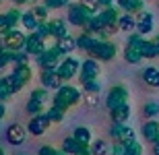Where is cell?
I'll return each instance as SVG.
<instances>
[{
    "label": "cell",
    "mask_w": 159,
    "mask_h": 155,
    "mask_svg": "<svg viewBox=\"0 0 159 155\" xmlns=\"http://www.w3.org/2000/svg\"><path fill=\"white\" fill-rule=\"evenodd\" d=\"M106 151H107V145L103 143V141H97V143L93 145L91 153H93V155H106Z\"/></svg>",
    "instance_id": "38"
},
{
    "label": "cell",
    "mask_w": 159,
    "mask_h": 155,
    "mask_svg": "<svg viewBox=\"0 0 159 155\" xmlns=\"http://www.w3.org/2000/svg\"><path fill=\"white\" fill-rule=\"evenodd\" d=\"M21 21H23V25H25L29 31H35L37 27H39V19L35 17V12H25Z\"/></svg>",
    "instance_id": "25"
},
{
    "label": "cell",
    "mask_w": 159,
    "mask_h": 155,
    "mask_svg": "<svg viewBox=\"0 0 159 155\" xmlns=\"http://www.w3.org/2000/svg\"><path fill=\"white\" fill-rule=\"evenodd\" d=\"M79 97H81V93H79L75 87H70V85H66V87H58L56 95H54V106L66 110V107L75 106V103L79 102Z\"/></svg>",
    "instance_id": "1"
},
{
    "label": "cell",
    "mask_w": 159,
    "mask_h": 155,
    "mask_svg": "<svg viewBox=\"0 0 159 155\" xmlns=\"http://www.w3.org/2000/svg\"><path fill=\"white\" fill-rule=\"evenodd\" d=\"M89 54H91L93 58H99V60H112L114 54H116V46L110 43V42H99Z\"/></svg>",
    "instance_id": "5"
},
{
    "label": "cell",
    "mask_w": 159,
    "mask_h": 155,
    "mask_svg": "<svg viewBox=\"0 0 159 155\" xmlns=\"http://www.w3.org/2000/svg\"><path fill=\"white\" fill-rule=\"evenodd\" d=\"M56 71H58V75L62 77V81H64V79L68 81V79H72L75 75H77V71H79V62H77L75 58H66L64 62H62V64L56 68Z\"/></svg>",
    "instance_id": "10"
},
{
    "label": "cell",
    "mask_w": 159,
    "mask_h": 155,
    "mask_svg": "<svg viewBox=\"0 0 159 155\" xmlns=\"http://www.w3.org/2000/svg\"><path fill=\"white\" fill-rule=\"evenodd\" d=\"M6 79V83H8V89H11V93H17V91H21V87H23V83L21 81H17L15 79V75H8Z\"/></svg>",
    "instance_id": "30"
},
{
    "label": "cell",
    "mask_w": 159,
    "mask_h": 155,
    "mask_svg": "<svg viewBox=\"0 0 159 155\" xmlns=\"http://www.w3.org/2000/svg\"><path fill=\"white\" fill-rule=\"evenodd\" d=\"M60 56H62V52L54 46V48H50V50H43V52L37 56V62H39L41 68H56V62H58Z\"/></svg>",
    "instance_id": "4"
},
{
    "label": "cell",
    "mask_w": 159,
    "mask_h": 155,
    "mask_svg": "<svg viewBox=\"0 0 159 155\" xmlns=\"http://www.w3.org/2000/svg\"><path fill=\"white\" fill-rule=\"evenodd\" d=\"M99 75V66L95 60H85L81 66V83H87V81H93Z\"/></svg>",
    "instance_id": "9"
},
{
    "label": "cell",
    "mask_w": 159,
    "mask_h": 155,
    "mask_svg": "<svg viewBox=\"0 0 159 155\" xmlns=\"http://www.w3.org/2000/svg\"><path fill=\"white\" fill-rule=\"evenodd\" d=\"M120 141H122L124 145L134 143V130H132V128H128V126H124V128H122V134H120Z\"/></svg>",
    "instance_id": "29"
},
{
    "label": "cell",
    "mask_w": 159,
    "mask_h": 155,
    "mask_svg": "<svg viewBox=\"0 0 159 155\" xmlns=\"http://www.w3.org/2000/svg\"><path fill=\"white\" fill-rule=\"evenodd\" d=\"M25 39H27V35H23V33L17 31V29H11L8 33H4V46L8 50H21V48H25Z\"/></svg>",
    "instance_id": "7"
},
{
    "label": "cell",
    "mask_w": 159,
    "mask_h": 155,
    "mask_svg": "<svg viewBox=\"0 0 159 155\" xmlns=\"http://www.w3.org/2000/svg\"><path fill=\"white\" fill-rule=\"evenodd\" d=\"M48 124H50V118H48L46 114H35L33 120L29 122V132L31 134H43Z\"/></svg>",
    "instance_id": "12"
},
{
    "label": "cell",
    "mask_w": 159,
    "mask_h": 155,
    "mask_svg": "<svg viewBox=\"0 0 159 155\" xmlns=\"http://www.w3.org/2000/svg\"><path fill=\"white\" fill-rule=\"evenodd\" d=\"M56 155H66V151H56Z\"/></svg>",
    "instance_id": "52"
},
{
    "label": "cell",
    "mask_w": 159,
    "mask_h": 155,
    "mask_svg": "<svg viewBox=\"0 0 159 155\" xmlns=\"http://www.w3.org/2000/svg\"><path fill=\"white\" fill-rule=\"evenodd\" d=\"M143 137L151 141V143H157L159 141V124L157 122H147L143 126Z\"/></svg>",
    "instance_id": "16"
},
{
    "label": "cell",
    "mask_w": 159,
    "mask_h": 155,
    "mask_svg": "<svg viewBox=\"0 0 159 155\" xmlns=\"http://www.w3.org/2000/svg\"><path fill=\"white\" fill-rule=\"evenodd\" d=\"M6 139L11 145H21L25 141V128L19 124H11L8 130H6Z\"/></svg>",
    "instance_id": "14"
},
{
    "label": "cell",
    "mask_w": 159,
    "mask_h": 155,
    "mask_svg": "<svg viewBox=\"0 0 159 155\" xmlns=\"http://www.w3.org/2000/svg\"><path fill=\"white\" fill-rule=\"evenodd\" d=\"M83 87H85L87 91H93V93H95V91H99V89H101V87H99V83H97L95 79H93V81H87V83H83Z\"/></svg>",
    "instance_id": "44"
},
{
    "label": "cell",
    "mask_w": 159,
    "mask_h": 155,
    "mask_svg": "<svg viewBox=\"0 0 159 155\" xmlns=\"http://www.w3.org/2000/svg\"><path fill=\"white\" fill-rule=\"evenodd\" d=\"M143 153V149H141V145L136 143H128L126 145V151H124V155H141Z\"/></svg>",
    "instance_id": "35"
},
{
    "label": "cell",
    "mask_w": 159,
    "mask_h": 155,
    "mask_svg": "<svg viewBox=\"0 0 159 155\" xmlns=\"http://www.w3.org/2000/svg\"><path fill=\"white\" fill-rule=\"evenodd\" d=\"M4 114H6V107H4V103L0 102V118H2V116H4Z\"/></svg>",
    "instance_id": "49"
},
{
    "label": "cell",
    "mask_w": 159,
    "mask_h": 155,
    "mask_svg": "<svg viewBox=\"0 0 159 155\" xmlns=\"http://www.w3.org/2000/svg\"><path fill=\"white\" fill-rule=\"evenodd\" d=\"M48 25H50V33H52L54 37H64V35H68L66 33V25H64V21L62 19H52V21H48Z\"/></svg>",
    "instance_id": "17"
},
{
    "label": "cell",
    "mask_w": 159,
    "mask_h": 155,
    "mask_svg": "<svg viewBox=\"0 0 159 155\" xmlns=\"http://www.w3.org/2000/svg\"><path fill=\"white\" fill-rule=\"evenodd\" d=\"M0 155H4V151H2V149H0Z\"/></svg>",
    "instance_id": "53"
},
{
    "label": "cell",
    "mask_w": 159,
    "mask_h": 155,
    "mask_svg": "<svg viewBox=\"0 0 159 155\" xmlns=\"http://www.w3.org/2000/svg\"><path fill=\"white\" fill-rule=\"evenodd\" d=\"M128 46L136 48L139 52L143 54V48H145V39H143L141 35H130V37H128Z\"/></svg>",
    "instance_id": "31"
},
{
    "label": "cell",
    "mask_w": 159,
    "mask_h": 155,
    "mask_svg": "<svg viewBox=\"0 0 159 155\" xmlns=\"http://www.w3.org/2000/svg\"><path fill=\"white\" fill-rule=\"evenodd\" d=\"M31 97H33V99H37V102H41V103H46L48 93L43 89H37V91H33V93H31Z\"/></svg>",
    "instance_id": "40"
},
{
    "label": "cell",
    "mask_w": 159,
    "mask_h": 155,
    "mask_svg": "<svg viewBox=\"0 0 159 155\" xmlns=\"http://www.w3.org/2000/svg\"><path fill=\"white\" fill-rule=\"evenodd\" d=\"M11 62H17V64H25V62H27V54L17 52V50H11Z\"/></svg>",
    "instance_id": "34"
},
{
    "label": "cell",
    "mask_w": 159,
    "mask_h": 155,
    "mask_svg": "<svg viewBox=\"0 0 159 155\" xmlns=\"http://www.w3.org/2000/svg\"><path fill=\"white\" fill-rule=\"evenodd\" d=\"M75 139L83 145H89V141H91V130L85 128V126H79L77 130H75Z\"/></svg>",
    "instance_id": "26"
},
{
    "label": "cell",
    "mask_w": 159,
    "mask_h": 155,
    "mask_svg": "<svg viewBox=\"0 0 159 155\" xmlns=\"http://www.w3.org/2000/svg\"><path fill=\"white\" fill-rule=\"evenodd\" d=\"M8 95H11L8 83H6V79H0V102H4V99H6Z\"/></svg>",
    "instance_id": "36"
},
{
    "label": "cell",
    "mask_w": 159,
    "mask_h": 155,
    "mask_svg": "<svg viewBox=\"0 0 159 155\" xmlns=\"http://www.w3.org/2000/svg\"><path fill=\"white\" fill-rule=\"evenodd\" d=\"M6 15H8V19H11L12 27H15V25H17L19 21H21V19H23V15H21V12H19L17 8H12V11H8V12H6Z\"/></svg>",
    "instance_id": "39"
},
{
    "label": "cell",
    "mask_w": 159,
    "mask_h": 155,
    "mask_svg": "<svg viewBox=\"0 0 159 155\" xmlns=\"http://www.w3.org/2000/svg\"><path fill=\"white\" fill-rule=\"evenodd\" d=\"M25 50H27V54H35V56H39V54L46 50L43 48V39L37 35L35 31H33L31 35H27V39H25Z\"/></svg>",
    "instance_id": "11"
},
{
    "label": "cell",
    "mask_w": 159,
    "mask_h": 155,
    "mask_svg": "<svg viewBox=\"0 0 159 155\" xmlns=\"http://www.w3.org/2000/svg\"><path fill=\"white\" fill-rule=\"evenodd\" d=\"M91 15H93V11L87 4H70V8H68V21L77 27H85Z\"/></svg>",
    "instance_id": "2"
},
{
    "label": "cell",
    "mask_w": 159,
    "mask_h": 155,
    "mask_svg": "<svg viewBox=\"0 0 159 155\" xmlns=\"http://www.w3.org/2000/svg\"><path fill=\"white\" fill-rule=\"evenodd\" d=\"M143 79H145V83H149L151 87H159V68L155 66H149L143 71Z\"/></svg>",
    "instance_id": "19"
},
{
    "label": "cell",
    "mask_w": 159,
    "mask_h": 155,
    "mask_svg": "<svg viewBox=\"0 0 159 155\" xmlns=\"http://www.w3.org/2000/svg\"><path fill=\"white\" fill-rule=\"evenodd\" d=\"M11 62V50H0V68Z\"/></svg>",
    "instance_id": "41"
},
{
    "label": "cell",
    "mask_w": 159,
    "mask_h": 155,
    "mask_svg": "<svg viewBox=\"0 0 159 155\" xmlns=\"http://www.w3.org/2000/svg\"><path fill=\"white\" fill-rule=\"evenodd\" d=\"M41 106H43L41 102H37V99H33V97H31L29 103H27V112L35 116V114H39V112H41Z\"/></svg>",
    "instance_id": "33"
},
{
    "label": "cell",
    "mask_w": 159,
    "mask_h": 155,
    "mask_svg": "<svg viewBox=\"0 0 159 155\" xmlns=\"http://www.w3.org/2000/svg\"><path fill=\"white\" fill-rule=\"evenodd\" d=\"M110 112H112V120H114V122H124V120H128L130 107H128V103H124V106H120V107L110 110Z\"/></svg>",
    "instance_id": "21"
},
{
    "label": "cell",
    "mask_w": 159,
    "mask_h": 155,
    "mask_svg": "<svg viewBox=\"0 0 159 155\" xmlns=\"http://www.w3.org/2000/svg\"><path fill=\"white\" fill-rule=\"evenodd\" d=\"M153 155H159V141L153 145Z\"/></svg>",
    "instance_id": "50"
},
{
    "label": "cell",
    "mask_w": 159,
    "mask_h": 155,
    "mask_svg": "<svg viewBox=\"0 0 159 155\" xmlns=\"http://www.w3.org/2000/svg\"><path fill=\"white\" fill-rule=\"evenodd\" d=\"M75 46H77V42H75L72 37H68V35L60 37V39H58V43H56V48H58L62 54H68V52H72V50H75Z\"/></svg>",
    "instance_id": "22"
},
{
    "label": "cell",
    "mask_w": 159,
    "mask_h": 155,
    "mask_svg": "<svg viewBox=\"0 0 159 155\" xmlns=\"http://www.w3.org/2000/svg\"><path fill=\"white\" fill-rule=\"evenodd\" d=\"M118 27L122 31H132V27H136V19H132L130 15H124L118 19Z\"/></svg>",
    "instance_id": "27"
},
{
    "label": "cell",
    "mask_w": 159,
    "mask_h": 155,
    "mask_svg": "<svg viewBox=\"0 0 159 155\" xmlns=\"http://www.w3.org/2000/svg\"><path fill=\"white\" fill-rule=\"evenodd\" d=\"M62 151H66V153H72V155H91V149H89L87 145L79 143L75 137L64 139V143H62Z\"/></svg>",
    "instance_id": "6"
},
{
    "label": "cell",
    "mask_w": 159,
    "mask_h": 155,
    "mask_svg": "<svg viewBox=\"0 0 159 155\" xmlns=\"http://www.w3.org/2000/svg\"><path fill=\"white\" fill-rule=\"evenodd\" d=\"M11 29H12V23H11V19H8V15H0V33L4 35Z\"/></svg>",
    "instance_id": "32"
},
{
    "label": "cell",
    "mask_w": 159,
    "mask_h": 155,
    "mask_svg": "<svg viewBox=\"0 0 159 155\" xmlns=\"http://www.w3.org/2000/svg\"><path fill=\"white\" fill-rule=\"evenodd\" d=\"M159 56V35H155L151 42H145L143 48V58H155Z\"/></svg>",
    "instance_id": "18"
},
{
    "label": "cell",
    "mask_w": 159,
    "mask_h": 155,
    "mask_svg": "<svg viewBox=\"0 0 159 155\" xmlns=\"http://www.w3.org/2000/svg\"><path fill=\"white\" fill-rule=\"evenodd\" d=\"M68 4V0H46V6L48 8H60V6Z\"/></svg>",
    "instance_id": "42"
},
{
    "label": "cell",
    "mask_w": 159,
    "mask_h": 155,
    "mask_svg": "<svg viewBox=\"0 0 159 155\" xmlns=\"http://www.w3.org/2000/svg\"><path fill=\"white\" fill-rule=\"evenodd\" d=\"M41 83H43V87H48V89H58V87H62V77L58 75V71L56 68H43V72H41Z\"/></svg>",
    "instance_id": "8"
},
{
    "label": "cell",
    "mask_w": 159,
    "mask_h": 155,
    "mask_svg": "<svg viewBox=\"0 0 159 155\" xmlns=\"http://www.w3.org/2000/svg\"><path fill=\"white\" fill-rule=\"evenodd\" d=\"M124 58L128 60L130 64H139V62L143 60V54L136 48H132V46H126V50H124Z\"/></svg>",
    "instance_id": "24"
},
{
    "label": "cell",
    "mask_w": 159,
    "mask_h": 155,
    "mask_svg": "<svg viewBox=\"0 0 159 155\" xmlns=\"http://www.w3.org/2000/svg\"><path fill=\"white\" fill-rule=\"evenodd\" d=\"M46 15H48V6H37V8H35V17L37 19L46 21Z\"/></svg>",
    "instance_id": "46"
},
{
    "label": "cell",
    "mask_w": 159,
    "mask_h": 155,
    "mask_svg": "<svg viewBox=\"0 0 159 155\" xmlns=\"http://www.w3.org/2000/svg\"><path fill=\"white\" fill-rule=\"evenodd\" d=\"M136 29L141 35H147L153 31V17H151V12H141L139 19H136Z\"/></svg>",
    "instance_id": "13"
},
{
    "label": "cell",
    "mask_w": 159,
    "mask_h": 155,
    "mask_svg": "<svg viewBox=\"0 0 159 155\" xmlns=\"http://www.w3.org/2000/svg\"><path fill=\"white\" fill-rule=\"evenodd\" d=\"M97 43H99V39H97L95 35H91V33H83V35H79V39H77V46L81 50H87V52H91Z\"/></svg>",
    "instance_id": "15"
},
{
    "label": "cell",
    "mask_w": 159,
    "mask_h": 155,
    "mask_svg": "<svg viewBox=\"0 0 159 155\" xmlns=\"http://www.w3.org/2000/svg\"><path fill=\"white\" fill-rule=\"evenodd\" d=\"M118 4L126 12H139L143 8V0H118Z\"/></svg>",
    "instance_id": "23"
},
{
    "label": "cell",
    "mask_w": 159,
    "mask_h": 155,
    "mask_svg": "<svg viewBox=\"0 0 159 155\" xmlns=\"http://www.w3.org/2000/svg\"><path fill=\"white\" fill-rule=\"evenodd\" d=\"M128 102V91L124 89L122 85H116L112 91H110V95H107V107L110 110H114V107H120L124 106V103Z\"/></svg>",
    "instance_id": "3"
},
{
    "label": "cell",
    "mask_w": 159,
    "mask_h": 155,
    "mask_svg": "<svg viewBox=\"0 0 159 155\" xmlns=\"http://www.w3.org/2000/svg\"><path fill=\"white\" fill-rule=\"evenodd\" d=\"M145 114H147V116H157L159 114V106L157 103H147V106H145Z\"/></svg>",
    "instance_id": "43"
},
{
    "label": "cell",
    "mask_w": 159,
    "mask_h": 155,
    "mask_svg": "<svg viewBox=\"0 0 159 155\" xmlns=\"http://www.w3.org/2000/svg\"><path fill=\"white\" fill-rule=\"evenodd\" d=\"M17 4H23V2H29V0H15Z\"/></svg>",
    "instance_id": "51"
},
{
    "label": "cell",
    "mask_w": 159,
    "mask_h": 155,
    "mask_svg": "<svg viewBox=\"0 0 159 155\" xmlns=\"http://www.w3.org/2000/svg\"><path fill=\"white\" fill-rule=\"evenodd\" d=\"M0 50H2V42H0Z\"/></svg>",
    "instance_id": "54"
},
{
    "label": "cell",
    "mask_w": 159,
    "mask_h": 155,
    "mask_svg": "<svg viewBox=\"0 0 159 155\" xmlns=\"http://www.w3.org/2000/svg\"><path fill=\"white\" fill-rule=\"evenodd\" d=\"M124 151H126V145L120 141V143L114 145V149H112V155H124Z\"/></svg>",
    "instance_id": "45"
},
{
    "label": "cell",
    "mask_w": 159,
    "mask_h": 155,
    "mask_svg": "<svg viewBox=\"0 0 159 155\" xmlns=\"http://www.w3.org/2000/svg\"><path fill=\"white\" fill-rule=\"evenodd\" d=\"M97 4H101V6H112V0H97Z\"/></svg>",
    "instance_id": "48"
},
{
    "label": "cell",
    "mask_w": 159,
    "mask_h": 155,
    "mask_svg": "<svg viewBox=\"0 0 159 155\" xmlns=\"http://www.w3.org/2000/svg\"><path fill=\"white\" fill-rule=\"evenodd\" d=\"M12 75H15V79H17V81H21V83L25 85L27 81H29V77H31V68L27 64H17Z\"/></svg>",
    "instance_id": "20"
},
{
    "label": "cell",
    "mask_w": 159,
    "mask_h": 155,
    "mask_svg": "<svg viewBox=\"0 0 159 155\" xmlns=\"http://www.w3.org/2000/svg\"><path fill=\"white\" fill-rule=\"evenodd\" d=\"M35 33L41 37V39H43V37H48V35H52V33H50V25L43 23V21H39V27L35 29Z\"/></svg>",
    "instance_id": "37"
},
{
    "label": "cell",
    "mask_w": 159,
    "mask_h": 155,
    "mask_svg": "<svg viewBox=\"0 0 159 155\" xmlns=\"http://www.w3.org/2000/svg\"><path fill=\"white\" fill-rule=\"evenodd\" d=\"M46 116L50 118V122H60V120H62V116H64V110H62V107H58V106H52L50 110H48Z\"/></svg>",
    "instance_id": "28"
},
{
    "label": "cell",
    "mask_w": 159,
    "mask_h": 155,
    "mask_svg": "<svg viewBox=\"0 0 159 155\" xmlns=\"http://www.w3.org/2000/svg\"><path fill=\"white\" fill-rule=\"evenodd\" d=\"M39 155H56V149H52V147H41Z\"/></svg>",
    "instance_id": "47"
}]
</instances>
